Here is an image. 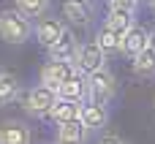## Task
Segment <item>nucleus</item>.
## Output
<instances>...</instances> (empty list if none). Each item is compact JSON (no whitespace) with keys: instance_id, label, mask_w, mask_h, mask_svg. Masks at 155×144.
I'll return each instance as SVG.
<instances>
[{"instance_id":"1","label":"nucleus","mask_w":155,"mask_h":144,"mask_svg":"<svg viewBox=\"0 0 155 144\" xmlns=\"http://www.w3.org/2000/svg\"><path fill=\"white\" fill-rule=\"evenodd\" d=\"M35 35V25L30 16H25L19 8H3L0 11V38L11 46H19Z\"/></svg>"},{"instance_id":"2","label":"nucleus","mask_w":155,"mask_h":144,"mask_svg":"<svg viewBox=\"0 0 155 144\" xmlns=\"http://www.w3.org/2000/svg\"><path fill=\"white\" fill-rule=\"evenodd\" d=\"M57 90H52V87H46V84H35V87H30L25 95H22V109L30 114V117H35V120H44V117H49V112H52V106L57 103Z\"/></svg>"},{"instance_id":"3","label":"nucleus","mask_w":155,"mask_h":144,"mask_svg":"<svg viewBox=\"0 0 155 144\" xmlns=\"http://www.w3.org/2000/svg\"><path fill=\"white\" fill-rule=\"evenodd\" d=\"M74 74H76V63H68V60H46L41 65L38 79H41V84H46L52 90H60Z\"/></svg>"},{"instance_id":"4","label":"nucleus","mask_w":155,"mask_h":144,"mask_svg":"<svg viewBox=\"0 0 155 144\" xmlns=\"http://www.w3.org/2000/svg\"><path fill=\"white\" fill-rule=\"evenodd\" d=\"M114 95H117V79L109 68H101V71L90 74V101L109 103Z\"/></svg>"},{"instance_id":"5","label":"nucleus","mask_w":155,"mask_h":144,"mask_svg":"<svg viewBox=\"0 0 155 144\" xmlns=\"http://www.w3.org/2000/svg\"><path fill=\"white\" fill-rule=\"evenodd\" d=\"M106 57H109V54L98 46V41H84V44L79 46L76 68H79V71H84V74L90 76V74H95V71L106 68Z\"/></svg>"},{"instance_id":"6","label":"nucleus","mask_w":155,"mask_h":144,"mask_svg":"<svg viewBox=\"0 0 155 144\" xmlns=\"http://www.w3.org/2000/svg\"><path fill=\"white\" fill-rule=\"evenodd\" d=\"M95 16L93 0H63V19L74 27H87Z\"/></svg>"},{"instance_id":"7","label":"nucleus","mask_w":155,"mask_h":144,"mask_svg":"<svg viewBox=\"0 0 155 144\" xmlns=\"http://www.w3.org/2000/svg\"><path fill=\"white\" fill-rule=\"evenodd\" d=\"M65 33H68V27H65V22L57 19V16H41L38 25H35V38H38V44L46 46V49L54 46Z\"/></svg>"},{"instance_id":"8","label":"nucleus","mask_w":155,"mask_h":144,"mask_svg":"<svg viewBox=\"0 0 155 144\" xmlns=\"http://www.w3.org/2000/svg\"><path fill=\"white\" fill-rule=\"evenodd\" d=\"M57 95L60 98H65V101H79V103H87L90 101V76L84 74V71H79L76 68V74L57 90Z\"/></svg>"},{"instance_id":"9","label":"nucleus","mask_w":155,"mask_h":144,"mask_svg":"<svg viewBox=\"0 0 155 144\" xmlns=\"http://www.w3.org/2000/svg\"><path fill=\"white\" fill-rule=\"evenodd\" d=\"M0 144H33V131L25 120H3L0 123Z\"/></svg>"},{"instance_id":"10","label":"nucleus","mask_w":155,"mask_h":144,"mask_svg":"<svg viewBox=\"0 0 155 144\" xmlns=\"http://www.w3.org/2000/svg\"><path fill=\"white\" fill-rule=\"evenodd\" d=\"M147 44H150V33L142 27V25H134L125 35H123V44H120V52L123 54H128L131 60L139 54V52H144L147 49Z\"/></svg>"},{"instance_id":"11","label":"nucleus","mask_w":155,"mask_h":144,"mask_svg":"<svg viewBox=\"0 0 155 144\" xmlns=\"http://www.w3.org/2000/svg\"><path fill=\"white\" fill-rule=\"evenodd\" d=\"M79 41H76V35L68 30L54 46H49L46 49V54H49V60H68V63H76V57H79Z\"/></svg>"},{"instance_id":"12","label":"nucleus","mask_w":155,"mask_h":144,"mask_svg":"<svg viewBox=\"0 0 155 144\" xmlns=\"http://www.w3.org/2000/svg\"><path fill=\"white\" fill-rule=\"evenodd\" d=\"M82 123L87 125V131H101L109 125V109L106 103H98V101H87L82 106Z\"/></svg>"},{"instance_id":"13","label":"nucleus","mask_w":155,"mask_h":144,"mask_svg":"<svg viewBox=\"0 0 155 144\" xmlns=\"http://www.w3.org/2000/svg\"><path fill=\"white\" fill-rule=\"evenodd\" d=\"M87 125L82 120H71V123H60L54 131V142L60 144H84L87 142Z\"/></svg>"},{"instance_id":"14","label":"nucleus","mask_w":155,"mask_h":144,"mask_svg":"<svg viewBox=\"0 0 155 144\" xmlns=\"http://www.w3.org/2000/svg\"><path fill=\"white\" fill-rule=\"evenodd\" d=\"M82 106H84V103H79V101L57 98V103H54L52 112H49V120H52L54 125H60V123H71V120H82Z\"/></svg>"},{"instance_id":"15","label":"nucleus","mask_w":155,"mask_h":144,"mask_svg":"<svg viewBox=\"0 0 155 144\" xmlns=\"http://www.w3.org/2000/svg\"><path fill=\"white\" fill-rule=\"evenodd\" d=\"M131 65H134V74L139 76V79H150L155 76V49H144V52H139L134 60H131Z\"/></svg>"},{"instance_id":"16","label":"nucleus","mask_w":155,"mask_h":144,"mask_svg":"<svg viewBox=\"0 0 155 144\" xmlns=\"http://www.w3.org/2000/svg\"><path fill=\"white\" fill-rule=\"evenodd\" d=\"M95 41H98V46H101L106 54H112V52H120L123 35H120L117 30H112L109 25H101V27H98V33H95Z\"/></svg>"},{"instance_id":"17","label":"nucleus","mask_w":155,"mask_h":144,"mask_svg":"<svg viewBox=\"0 0 155 144\" xmlns=\"http://www.w3.org/2000/svg\"><path fill=\"white\" fill-rule=\"evenodd\" d=\"M104 25H109L112 30H117L120 35H125L136 22H134V14H128V11H117V8H109V14H106Z\"/></svg>"},{"instance_id":"18","label":"nucleus","mask_w":155,"mask_h":144,"mask_svg":"<svg viewBox=\"0 0 155 144\" xmlns=\"http://www.w3.org/2000/svg\"><path fill=\"white\" fill-rule=\"evenodd\" d=\"M19 95H22V84H19V82H16L11 74H5V76L0 79V106L14 103Z\"/></svg>"},{"instance_id":"19","label":"nucleus","mask_w":155,"mask_h":144,"mask_svg":"<svg viewBox=\"0 0 155 144\" xmlns=\"http://www.w3.org/2000/svg\"><path fill=\"white\" fill-rule=\"evenodd\" d=\"M49 5H52V0H14V8H19L25 16H44L46 11H49Z\"/></svg>"},{"instance_id":"20","label":"nucleus","mask_w":155,"mask_h":144,"mask_svg":"<svg viewBox=\"0 0 155 144\" xmlns=\"http://www.w3.org/2000/svg\"><path fill=\"white\" fill-rule=\"evenodd\" d=\"M142 0H109V8H117V11H128V14H136Z\"/></svg>"},{"instance_id":"21","label":"nucleus","mask_w":155,"mask_h":144,"mask_svg":"<svg viewBox=\"0 0 155 144\" xmlns=\"http://www.w3.org/2000/svg\"><path fill=\"white\" fill-rule=\"evenodd\" d=\"M95 144H125V142H123L120 136H114V133H106V136H101Z\"/></svg>"},{"instance_id":"22","label":"nucleus","mask_w":155,"mask_h":144,"mask_svg":"<svg viewBox=\"0 0 155 144\" xmlns=\"http://www.w3.org/2000/svg\"><path fill=\"white\" fill-rule=\"evenodd\" d=\"M150 49H155V30H150V44H147Z\"/></svg>"},{"instance_id":"23","label":"nucleus","mask_w":155,"mask_h":144,"mask_svg":"<svg viewBox=\"0 0 155 144\" xmlns=\"http://www.w3.org/2000/svg\"><path fill=\"white\" fill-rule=\"evenodd\" d=\"M147 3H150V8H153V11H155V0H147Z\"/></svg>"},{"instance_id":"24","label":"nucleus","mask_w":155,"mask_h":144,"mask_svg":"<svg viewBox=\"0 0 155 144\" xmlns=\"http://www.w3.org/2000/svg\"><path fill=\"white\" fill-rule=\"evenodd\" d=\"M5 74H8V71H3V68H0V79H3V76H5Z\"/></svg>"},{"instance_id":"25","label":"nucleus","mask_w":155,"mask_h":144,"mask_svg":"<svg viewBox=\"0 0 155 144\" xmlns=\"http://www.w3.org/2000/svg\"><path fill=\"white\" fill-rule=\"evenodd\" d=\"M46 144H60V142H46Z\"/></svg>"}]
</instances>
